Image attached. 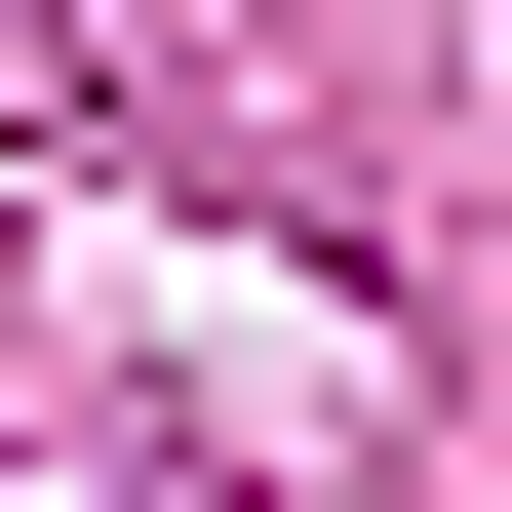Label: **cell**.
<instances>
[]
</instances>
